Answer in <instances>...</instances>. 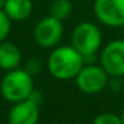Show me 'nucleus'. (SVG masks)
Returning <instances> with one entry per match:
<instances>
[{
  "mask_svg": "<svg viewBox=\"0 0 124 124\" xmlns=\"http://www.w3.org/2000/svg\"><path fill=\"white\" fill-rule=\"evenodd\" d=\"M84 64V56L72 46H56L47 60L49 73L63 81L75 79Z\"/></svg>",
  "mask_w": 124,
  "mask_h": 124,
  "instance_id": "f257e3e1",
  "label": "nucleus"
},
{
  "mask_svg": "<svg viewBox=\"0 0 124 124\" xmlns=\"http://www.w3.org/2000/svg\"><path fill=\"white\" fill-rule=\"evenodd\" d=\"M33 89L32 75L25 68L7 71L0 81V93L4 100L12 104L28 99Z\"/></svg>",
  "mask_w": 124,
  "mask_h": 124,
  "instance_id": "f03ea898",
  "label": "nucleus"
},
{
  "mask_svg": "<svg viewBox=\"0 0 124 124\" xmlns=\"http://www.w3.org/2000/svg\"><path fill=\"white\" fill-rule=\"evenodd\" d=\"M71 46L84 56L85 63L95 57L96 52L103 46V35L100 28L91 22L79 23L71 35Z\"/></svg>",
  "mask_w": 124,
  "mask_h": 124,
  "instance_id": "7ed1b4c3",
  "label": "nucleus"
},
{
  "mask_svg": "<svg viewBox=\"0 0 124 124\" xmlns=\"http://www.w3.org/2000/svg\"><path fill=\"white\" fill-rule=\"evenodd\" d=\"M73 80L79 91L87 95H95L101 92L108 85L109 75L101 65L85 63Z\"/></svg>",
  "mask_w": 124,
  "mask_h": 124,
  "instance_id": "20e7f679",
  "label": "nucleus"
},
{
  "mask_svg": "<svg viewBox=\"0 0 124 124\" xmlns=\"http://www.w3.org/2000/svg\"><path fill=\"white\" fill-rule=\"evenodd\" d=\"M64 33L63 22L49 15L38 22L33 28V40L41 48H55L59 46Z\"/></svg>",
  "mask_w": 124,
  "mask_h": 124,
  "instance_id": "39448f33",
  "label": "nucleus"
},
{
  "mask_svg": "<svg viewBox=\"0 0 124 124\" xmlns=\"http://www.w3.org/2000/svg\"><path fill=\"white\" fill-rule=\"evenodd\" d=\"M100 65L109 76L124 78V39H116L103 47Z\"/></svg>",
  "mask_w": 124,
  "mask_h": 124,
  "instance_id": "423d86ee",
  "label": "nucleus"
},
{
  "mask_svg": "<svg viewBox=\"0 0 124 124\" xmlns=\"http://www.w3.org/2000/svg\"><path fill=\"white\" fill-rule=\"evenodd\" d=\"M93 12L103 25L111 28L124 25V0H95Z\"/></svg>",
  "mask_w": 124,
  "mask_h": 124,
  "instance_id": "0eeeda50",
  "label": "nucleus"
},
{
  "mask_svg": "<svg viewBox=\"0 0 124 124\" xmlns=\"http://www.w3.org/2000/svg\"><path fill=\"white\" fill-rule=\"evenodd\" d=\"M39 117V104L31 99H25L12 105L8 113V124H38Z\"/></svg>",
  "mask_w": 124,
  "mask_h": 124,
  "instance_id": "6e6552de",
  "label": "nucleus"
},
{
  "mask_svg": "<svg viewBox=\"0 0 124 124\" xmlns=\"http://www.w3.org/2000/svg\"><path fill=\"white\" fill-rule=\"evenodd\" d=\"M22 63V52L11 41H1L0 43V70L3 71H12L19 68Z\"/></svg>",
  "mask_w": 124,
  "mask_h": 124,
  "instance_id": "1a4fd4ad",
  "label": "nucleus"
},
{
  "mask_svg": "<svg viewBox=\"0 0 124 124\" xmlns=\"http://www.w3.org/2000/svg\"><path fill=\"white\" fill-rule=\"evenodd\" d=\"M32 0H6L3 11L12 22H23L32 14Z\"/></svg>",
  "mask_w": 124,
  "mask_h": 124,
  "instance_id": "9d476101",
  "label": "nucleus"
},
{
  "mask_svg": "<svg viewBox=\"0 0 124 124\" xmlns=\"http://www.w3.org/2000/svg\"><path fill=\"white\" fill-rule=\"evenodd\" d=\"M51 15L59 20H65L72 12V3L70 0H54L51 4Z\"/></svg>",
  "mask_w": 124,
  "mask_h": 124,
  "instance_id": "9b49d317",
  "label": "nucleus"
},
{
  "mask_svg": "<svg viewBox=\"0 0 124 124\" xmlns=\"http://www.w3.org/2000/svg\"><path fill=\"white\" fill-rule=\"evenodd\" d=\"M92 124H123V120L120 115L112 112H103L93 119Z\"/></svg>",
  "mask_w": 124,
  "mask_h": 124,
  "instance_id": "f8f14e48",
  "label": "nucleus"
},
{
  "mask_svg": "<svg viewBox=\"0 0 124 124\" xmlns=\"http://www.w3.org/2000/svg\"><path fill=\"white\" fill-rule=\"evenodd\" d=\"M11 22L12 20L7 16V14L0 9V43L4 40H7L9 32H11Z\"/></svg>",
  "mask_w": 124,
  "mask_h": 124,
  "instance_id": "ddd939ff",
  "label": "nucleus"
},
{
  "mask_svg": "<svg viewBox=\"0 0 124 124\" xmlns=\"http://www.w3.org/2000/svg\"><path fill=\"white\" fill-rule=\"evenodd\" d=\"M25 70L31 73V75H36V73L40 71V62L36 59H30L27 63H25Z\"/></svg>",
  "mask_w": 124,
  "mask_h": 124,
  "instance_id": "4468645a",
  "label": "nucleus"
},
{
  "mask_svg": "<svg viewBox=\"0 0 124 124\" xmlns=\"http://www.w3.org/2000/svg\"><path fill=\"white\" fill-rule=\"evenodd\" d=\"M4 4H6V0H0V9H3Z\"/></svg>",
  "mask_w": 124,
  "mask_h": 124,
  "instance_id": "2eb2a0df",
  "label": "nucleus"
},
{
  "mask_svg": "<svg viewBox=\"0 0 124 124\" xmlns=\"http://www.w3.org/2000/svg\"><path fill=\"white\" fill-rule=\"evenodd\" d=\"M121 120H123V124H124V108H123V111H121Z\"/></svg>",
  "mask_w": 124,
  "mask_h": 124,
  "instance_id": "dca6fc26",
  "label": "nucleus"
}]
</instances>
